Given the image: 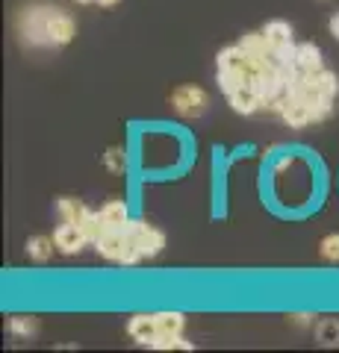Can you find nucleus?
<instances>
[{
	"label": "nucleus",
	"mask_w": 339,
	"mask_h": 353,
	"mask_svg": "<svg viewBox=\"0 0 339 353\" xmlns=\"http://www.w3.org/2000/svg\"><path fill=\"white\" fill-rule=\"evenodd\" d=\"M331 30H333V36L339 39V12H336V15L331 18Z\"/></svg>",
	"instance_id": "20"
},
{
	"label": "nucleus",
	"mask_w": 339,
	"mask_h": 353,
	"mask_svg": "<svg viewBox=\"0 0 339 353\" xmlns=\"http://www.w3.org/2000/svg\"><path fill=\"white\" fill-rule=\"evenodd\" d=\"M171 106L186 118H201L206 112V106H210V94L198 85H180L171 94Z\"/></svg>",
	"instance_id": "2"
},
{
	"label": "nucleus",
	"mask_w": 339,
	"mask_h": 353,
	"mask_svg": "<svg viewBox=\"0 0 339 353\" xmlns=\"http://www.w3.org/2000/svg\"><path fill=\"white\" fill-rule=\"evenodd\" d=\"M157 324H159V336H180L186 318L180 312H159L157 315Z\"/></svg>",
	"instance_id": "13"
},
{
	"label": "nucleus",
	"mask_w": 339,
	"mask_h": 353,
	"mask_svg": "<svg viewBox=\"0 0 339 353\" xmlns=\"http://www.w3.org/2000/svg\"><path fill=\"white\" fill-rule=\"evenodd\" d=\"M101 221H104V227L106 230H124L130 224V215H127V206L122 201H109L101 212Z\"/></svg>",
	"instance_id": "11"
},
{
	"label": "nucleus",
	"mask_w": 339,
	"mask_h": 353,
	"mask_svg": "<svg viewBox=\"0 0 339 353\" xmlns=\"http://www.w3.org/2000/svg\"><path fill=\"white\" fill-rule=\"evenodd\" d=\"M124 230L130 233V239L136 241V248L142 250V256H157V253L166 248V236H162L157 227L145 224V221H130Z\"/></svg>",
	"instance_id": "3"
},
{
	"label": "nucleus",
	"mask_w": 339,
	"mask_h": 353,
	"mask_svg": "<svg viewBox=\"0 0 339 353\" xmlns=\"http://www.w3.org/2000/svg\"><path fill=\"white\" fill-rule=\"evenodd\" d=\"M45 30H48V44H68L74 39V21L62 9H48Z\"/></svg>",
	"instance_id": "4"
},
{
	"label": "nucleus",
	"mask_w": 339,
	"mask_h": 353,
	"mask_svg": "<svg viewBox=\"0 0 339 353\" xmlns=\"http://www.w3.org/2000/svg\"><path fill=\"white\" fill-rule=\"evenodd\" d=\"M227 97H231V106L236 109L239 115H251V112H257V109L262 106V94H260V92H257V88L251 85V83L239 85L236 92H231Z\"/></svg>",
	"instance_id": "7"
},
{
	"label": "nucleus",
	"mask_w": 339,
	"mask_h": 353,
	"mask_svg": "<svg viewBox=\"0 0 339 353\" xmlns=\"http://www.w3.org/2000/svg\"><path fill=\"white\" fill-rule=\"evenodd\" d=\"M77 3H89V0H77Z\"/></svg>",
	"instance_id": "22"
},
{
	"label": "nucleus",
	"mask_w": 339,
	"mask_h": 353,
	"mask_svg": "<svg viewBox=\"0 0 339 353\" xmlns=\"http://www.w3.org/2000/svg\"><path fill=\"white\" fill-rule=\"evenodd\" d=\"M266 39L275 50H295L292 48V27L287 24V21H271V24H266Z\"/></svg>",
	"instance_id": "10"
},
{
	"label": "nucleus",
	"mask_w": 339,
	"mask_h": 353,
	"mask_svg": "<svg viewBox=\"0 0 339 353\" xmlns=\"http://www.w3.org/2000/svg\"><path fill=\"white\" fill-rule=\"evenodd\" d=\"M101 256L113 259V262H124V265H133L142 259V250L136 248V241L130 239L127 230H106V233L95 241Z\"/></svg>",
	"instance_id": "1"
},
{
	"label": "nucleus",
	"mask_w": 339,
	"mask_h": 353,
	"mask_svg": "<svg viewBox=\"0 0 339 353\" xmlns=\"http://www.w3.org/2000/svg\"><path fill=\"white\" fill-rule=\"evenodd\" d=\"M106 165H109L113 171H124V153L118 150V148H113V150L106 153Z\"/></svg>",
	"instance_id": "19"
},
{
	"label": "nucleus",
	"mask_w": 339,
	"mask_h": 353,
	"mask_svg": "<svg viewBox=\"0 0 339 353\" xmlns=\"http://www.w3.org/2000/svg\"><path fill=\"white\" fill-rule=\"evenodd\" d=\"M280 118L287 121L289 127H307L310 121H313V109L301 101V97H295V94H289L287 101H283V106H280Z\"/></svg>",
	"instance_id": "6"
},
{
	"label": "nucleus",
	"mask_w": 339,
	"mask_h": 353,
	"mask_svg": "<svg viewBox=\"0 0 339 353\" xmlns=\"http://www.w3.org/2000/svg\"><path fill=\"white\" fill-rule=\"evenodd\" d=\"M292 65H295V71H301V74L322 71V50L316 48V44H298V48L292 50Z\"/></svg>",
	"instance_id": "8"
},
{
	"label": "nucleus",
	"mask_w": 339,
	"mask_h": 353,
	"mask_svg": "<svg viewBox=\"0 0 339 353\" xmlns=\"http://www.w3.org/2000/svg\"><path fill=\"white\" fill-rule=\"evenodd\" d=\"M97 3H101V6H115L118 0H97Z\"/></svg>",
	"instance_id": "21"
},
{
	"label": "nucleus",
	"mask_w": 339,
	"mask_h": 353,
	"mask_svg": "<svg viewBox=\"0 0 339 353\" xmlns=\"http://www.w3.org/2000/svg\"><path fill=\"white\" fill-rule=\"evenodd\" d=\"M53 241H57V248L62 250V253H77L86 241V233H83V227H77V224H65L62 221V227L53 233Z\"/></svg>",
	"instance_id": "9"
},
{
	"label": "nucleus",
	"mask_w": 339,
	"mask_h": 353,
	"mask_svg": "<svg viewBox=\"0 0 339 353\" xmlns=\"http://www.w3.org/2000/svg\"><path fill=\"white\" fill-rule=\"evenodd\" d=\"M151 347H157V350H192L189 341H183L180 336H159Z\"/></svg>",
	"instance_id": "16"
},
{
	"label": "nucleus",
	"mask_w": 339,
	"mask_h": 353,
	"mask_svg": "<svg viewBox=\"0 0 339 353\" xmlns=\"http://www.w3.org/2000/svg\"><path fill=\"white\" fill-rule=\"evenodd\" d=\"M316 339H319V345H325V347L339 345V321L336 318H325V321H319V327H316Z\"/></svg>",
	"instance_id": "14"
},
{
	"label": "nucleus",
	"mask_w": 339,
	"mask_h": 353,
	"mask_svg": "<svg viewBox=\"0 0 339 353\" xmlns=\"http://www.w3.org/2000/svg\"><path fill=\"white\" fill-rule=\"evenodd\" d=\"M9 330H12L15 336H32L36 333V321L24 318V315H15V318H9Z\"/></svg>",
	"instance_id": "17"
},
{
	"label": "nucleus",
	"mask_w": 339,
	"mask_h": 353,
	"mask_svg": "<svg viewBox=\"0 0 339 353\" xmlns=\"http://www.w3.org/2000/svg\"><path fill=\"white\" fill-rule=\"evenodd\" d=\"M127 333L133 336L139 345H154V341L159 339V324H157V315H133L130 318V327Z\"/></svg>",
	"instance_id": "5"
},
{
	"label": "nucleus",
	"mask_w": 339,
	"mask_h": 353,
	"mask_svg": "<svg viewBox=\"0 0 339 353\" xmlns=\"http://www.w3.org/2000/svg\"><path fill=\"white\" fill-rule=\"evenodd\" d=\"M53 245H57V241H50V239H45V236H36V239H30L27 250H30V256L36 259V262H45V259L50 256Z\"/></svg>",
	"instance_id": "15"
},
{
	"label": "nucleus",
	"mask_w": 339,
	"mask_h": 353,
	"mask_svg": "<svg viewBox=\"0 0 339 353\" xmlns=\"http://www.w3.org/2000/svg\"><path fill=\"white\" fill-rule=\"evenodd\" d=\"M57 209H59V218L65 221V224H77V227H83L86 221L95 215V212H89V209H86L80 201H71V197H62Z\"/></svg>",
	"instance_id": "12"
},
{
	"label": "nucleus",
	"mask_w": 339,
	"mask_h": 353,
	"mask_svg": "<svg viewBox=\"0 0 339 353\" xmlns=\"http://www.w3.org/2000/svg\"><path fill=\"white\" fill-rule=\"evenodd\" d=\"M322 256L331 262H339V236H327L322 241Z\"/></svg>",
	"instance_id": "18"
}]
</instances>
